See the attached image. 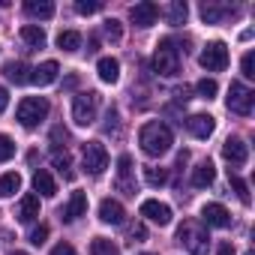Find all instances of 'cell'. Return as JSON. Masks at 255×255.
I'll use <instances>...</instances> for the list:
<instances>
[{
  "label": "cell",
  "mask_w": 255,
  "mask_h": 255,
  "mask_svg": "<svg viewBox=\"0 0 255 255\" xmlns=\"http://www.w3.org/2000/svg\"><path fill=\"white\" fill-rule=\"evenodd\" d=\"M138 144H141V150H144L147 156H162V153H168V150H171L174 135H171V129H168L165 123L150 120V123H144V126H141V132H138Z\"/></svg>",
  "instance_id": "cell-1"
},
{
  "label": "cell",
  "mask_w": 255,
  "mask_h": 255,
  "mask_svg": "<svg viewBox=\"0 0 255 255\" xmlns=\"http://www.w3.org/2000/svg\"><path fill=\"white\" fill-rule=\"evenodd\" d=\"M153 69L165 78H174L180 72V48L174 39H162L156 45V54H153Z\"/></svg>",
  "instance_id": "cell-2"
},
{
  "label": "cell",
  "mask_w": 255,
  "mask_h": 255,
  "mask_svg": "<svg viewBox=\"0 0 255 255\" xmlns=\"http://www.w3.org/2000/svg\"><path fill=\"white\" fill-rule=\"evenodd\" d=\"M15 117H18L21 126L33 129V126H39V123L48 117V99H45V96H27V99H21Z\"/></svg>",
  "instance_id": "cell-3"
},
{
  "label": "cell",
  "mask_w": 255,
  "mask_h": 255,
  "mask_svg": "<svg viewBox=\"0 0 255 255\" xmlns=\"http://www.w3.org/2000/svg\"><path fill=\"white\" fill-rule=\"evenodd\" d=\"M177 240L192 252V255H207V249H210V237H207V231L198 225V222H183L180 228H177Z\"/></svg>",
  "instance_id": "cell-4"
},
{
  "label": "cell",
  "mask_w": 255,
  "mask_h": 255,
  "mask_svg": "<svg viewBox=\"0 0 255 255\" xmlns=\"http://www.w3.org/2000/svg\"><path fill=\"white\" fill-rule=\"evenodd\" d=\"M96 111H99V93L96 90H84L72 99V120L78 126H90L96 120Z\"/></svg>",
  "instance_id": "cell-5"
},
{
  "label": "cell",
  "mask_w": 255,
  "mask_h": 255,
  "mask_svg": "<svg viewBox=\"0 0 255 255\" xmlns=\"http://www.w3.org/2000/svg\"><path fill=\"white\" fill-rule=\"evenodd\" d=\"M252 102H255V93L243 84V81H231V87H228V96H225V105H228V111H234V114H240V117H246V114H252Z\"/></svg>",
  "instance_id": "cell-6"
},
{
  "label": "cell",
  "mask_w": 255,
  "mask_h": 255,
  "mask_svg": "<svg viewBox=\"0 0 255 255\" xmlns=\"http://www.w3.org/2000/svg\"><path fill=\"white\" fill-rule=\"evenodd\" d=\"M198 63H201L207 72H222V69L228 66V45H225L222 39L207 42L204 51H201V57H198Z\"/></svg>",
  "instance_id": "cell-7"
},
{
  "label": "cell",
  "mask_w": 255,
  "mask_h": 255,
  "mask_svg": "<svg viewBox=\"0 0 255 255\" xmlns=\"http://www.w3.org/2000/svg\"><path fill=\"white\" fill-rule=\"evenodd\" d=\"M81 162H84V171H87V174L99 177V174L108 168V150H105V144L87 141V144H84V153H81Z\"/></svg>",
  "instance_id": "cell-8"
},
{
  "label": "cell",
  "mask_w": 255,
  "mask_h": 255,
  "mask_svg": "<svg viewBox=\"0 0 255 255\" xmlns=\"http://www.w3.org/2000/svg\"><path fill=\"white\" fill-rule=\"evenodd\" d=\"M129 18H132L135 27H150V24H156V18H159V6L150 3V0H144V3H135V6L129 9Z\"/></svg>",
  "instance_id": "cell-9"
},
{
  "label": "cell",
  "mask_w": 255,
  "mask_h": 255,
  "mask_svg": "<svg viewBox=\"0 0 255 255\" xmlns=\"http://www.w3.org/2000/svg\"><path fill=\"white\" fill-rule=\"evenodd\" d=\"M222 156L231 162V165H246L249 162V147H246V141L243 138H228L225 144H222Z\"/></svg>",
  "instance_id": "cell-10"
},
{
  "label": "cell",
  "mask_w": 255,
  "mask_h": 255,
  "mask_svg": "<svg viewBox=\"0 0 255 255\" xmlns=\"http://www.w3.org/2000/svg\"><path fill=\"white\" fill-rule=\"evenodd\" d=\"M141 216H147V219L156 222V225H168V222H171V207H168L165 201L147 198V201L141 204Z\"/></svg>",
  "instance_id": "cell-11"
},
{
  "label": "cell",
  "mask_w": 255,
  "mask_h": 255,
  "mask_svg": "<svg viewBox=\"0 0 255 255\" xmlns=\"http://www.w3.org/2000/svg\"><path fill=\"white\" fill-rule=\"evenodd\" d=\"M201 219L207 225H213V228H228L231 225V213L225 210V204H216V201H210V204L201 207Z\"/></svg>",
  "instance_id": "cell-12"
},
{
  "label": "cell",
  "mask_w": 255,
  "mask_h": 255,
  "mask_svg": "<svg viewBox=\"0 0 255 255\" xmlns=\"http://www.w3.org/2000/svg\"><path fill=\"white\" fill-rule=\"evenodd\" d=\"M186 129L195 138H210L213 129H216V120L210 114H192V117H186Z\"/></svg>",
  "instance_id": "cell-13"
},
{
  "label": "cell",
  "mask_w": 255,
  "mask_h": 255,
  "mask_svg": "<svg viewBox=\"0 0 255 255\" xmlns=\"http://www.w3.org/2000/svg\"><path fill=\"white\" fill-rule=\"evenodd\" d=\"M99 219L108 222V225H123L126 210H123L120 201H114V198H102V204H99Z\"/></svg>",
  "instance_id": "cell-14"
},
{
  "label": "cell",
  "mask_w": 255,
  "mask_h": 255,
  "mask_svg": "<svg viewBox=\"0 0 255 255\" xmlns=\"http://www.w3.org/2000/svg\"><path fill=\"white\" fill-rule=\"evenodd\" d=\"M129 177H132V156H129V153H123V156L117 159V186H120L123 192L135 195V183H132Z\"/></svg>",
  "instance_id": "cell-15"
},
{
  "label": "cell",
  "mask_w": 255,
  "mask_h": 255,
  "mask_svg": "<svg viewBox=\"0 0 255 255\" xmlns=\"http://www.w3.org/2000/svg\"><path fill=\"white\" fill-rule=\"evenodd\" d=\"M57 72H60V66H57L54 60H45V63H39V66L30 69V84L45 87V84H51V81L57 78Z\"/></svg>",
  "instance_id": "cell-16"
},
{
  "label": "cell",
  "mask_w": 255,
  "mask_h": 255,
  "mask_svg": "<svg viewBox=\"0 0 255 255\" xmlns=\"http://www.w3.org/2000/svg\"><path fill=\"white\" fill-rule=\"evenodd\" d=\"M213 180H216V168H213V162H210V159L192 168V177H189V183H192L195 189H207Z\"/></svg>",
  "instance_id": "cell-17"
},
{
  "label": "cell",
  "mask_w": 255,
  "mask_h": 255,
  "mask_svg": "<svg viewBox=\"0 0 255 255\" xmlns=\"http://www.w3.org/2000/svg\"><path fill=\"white\" fill-rule=\"evenodd\" d=\"M84 213H87V195H84V192H72V198H69V204L63 207L60 219H63V222H75V219L84 216Z\"/></svg>",
  "instance_id": "cell-18"
},
{
  "label": "cell",
  "mask_w": 255,
  "mask_h": 255,
  "mask_svg": "<svg viewBox=\"0 0 255 255\" xmlns=\"http://www.w3.org/2000/svg\"><path fill=\"white\" fill-rule=\"evenodd\" d=\"M96 72H99V78H102L105 84H114V81L120 78V60H117V57H99Z\"/></svg>",
  "instance_id": "cell-19"
},
{
  "label": "cell",
  "mask_w": 255,
  "mask_h": 255,
  "mask_svg": "<svg viewBox=\"0 0 255 255\" xmlns=\"http://www.w3.org/2000/svg\"><path fill=\"white\" fill-rule=\"evenodd\" d=\"M33 189H36L42 198H54V195H57V183H54V177H51L45 168H39V171L33 174Z\"/></svg>",
  "instance_id": "cell-20"
},
{
  "label": "cell",
  "mask_w": 255,
  "mask_h": 255,
  "mask_svg": "<svg viewBox=\"0 0 255 255\" xmlns=\"http://www.w3.org/2000/svg\"><path fill=\"white\" fill-rule=\"evenodd\" d=\"M3 75H6L12 84H27V81H30V66L21 63V60H12V63L3 66Z\"/></svg>",
  "instance_id": "cell-21"
},
{
  "label": "cell",
  "mask_w": 255,
  "mask_h": 255,
  "mask_svg": "<svg viewBox=\"0 0 255 255\" xmlns=\"http://www.w3.org/2000/svg\"><path fill=\"white\" fill-rule=\"evenodd\" d=\"M24 12L30 15V18H51L54 15V3H48V0H27L24 3Z\"/></svg>",
  "instance_id": "cell-22"
},
{
  "label": "cell",
  "mask_w": 255,
  "mask_h": 255,
  "mask_svg": "<svg viewBox=\"0 0 255 255\" xmlns=\"http://www.w3.org/2000/svg\"><path fill=\"white\" fill-rule=\"evenodd\" d=\"M39 216V195H24L18 204V219L21 222H33Z\"/></svg>",
  "instance_id": "cell-23"
},
{
  "label": "cell",
  "mask_w": 255,
  "mask_h": 255,
  "mask_svg": "<svg viewBox=\"0 0 255 255\" xmlns=\"http://www.w3.org/2000/svg\"><path fill=\"white\" fill-rule=\"evenodd\" d=\"M18 189H21V177H18L15 171L0 174V198H12Z\"/></svg>",
  "instance_id": "cell-24"
},
{
  "label": "cell",
  "mask_w": 255,
  "mask_h": 255,
  "mask_svg": "<svg viewBox=\"0 0 255 255\" xmlns=\"http://www.w3.org/2000/svg\"><path fill=\"white\" fill-rule=\"evenodd\" d=\"M21 39H24L27 45H33V48H42V45H45V30L36 27V24H24V27H21Z\"/></svg>",
  "instance_id": "cell-25"
},
{
  "label": "cell",
  "mask_w": 255,
  "mask_h": 255,
  "mask_svg": "<svg viewBox=\"0 0 255 255\" xmlns=\"http://www.w3.org/2000/svg\"><path fill=\"white\" fill-rule=\"evenodd\" d=\"M57 48H60V51H78V48H81V33H78V30H60Z\"/></svg>",
  "instance_id": "cell-26"
},
{
  "label": "cell",
  "mask_w": 255,
  "mask_h": 255,
  "mask_svg": "<svg viewBox=\"0 0 255 255\" xmlns=\"http://www.w3.org/2000/svg\"><path fill=\"white\" fill-rule=\"evenodd\" d=\"M225 15H234V9H228V6H210V3L201 6V18H204L207 24H216V21H222Z\"/></svg>",
  "instance_id": "cell-27"
},
{
  "label": "cell",
  "mask_w": 255,
  "mask_h": 255,
  "mask_svg": "<svg viewBox=\"0 0 255 255\" xmlns=\"http://www.w3.org/2000/svg\"><path fill=\"white\" fill-rule=\"evenodd\" d=\"M165 15H168V24H174V27H180L183 21H186V15H189V9H186V3H180V0H174V3L165 9Z\"/></svg>",
  "instance_id": "cell-28"
},
{
  "label": "cell",
  "mask_w": 255,
  "mask_h": 255,
  "mask_svg": "<svg viewBox=\"0 0 255 255\" xmlns=\"http://www.w3.org/2000/svg\"><path fill=\"white\" fill-rule=\"evenodd\" d=\"M144 183H147V186H165V183H168V171L147 165V168H144Z\"/></svg>",
  "instance_id": "cell-29"
},
{
  "label": "cell",
  "mask_w": 255,
  "mask_h": 255,
  "mask_svg": "<svg viewBox=\"0 0 255 255\" xmlns=\"http://www.w3.org/2000/svg\"><path fill=\"white\" fill-rule=\"evenodd\" d=\"M90 255H120V249H117L111 240H105V237H96V240L90 243Z\"/></svg>",
  "instance_id": "cell-30"
},
{
  "label": "cell",
  "mask_w": 255,
  "mask_h": 255,
  "mask_svg": "<svg viewBox=\"0 0 255 255\" xmlns=\"http://www.w3.org/2000/svg\"><path fill=\"white\" fill-rule=\"evenodd\" d=\"M51 162H54V168H57L66 180H72V171H69V153H66V150H63V153L54 150V153H51Z\"/></svg>",
  "instance_id": "cell-31"
},
{
  "label": "cell",
  "mask_w": 255,
  "mask_h": 255,
  "mask_svg": "<svg viewBox=\"0 0 255 255\" xmlns=\"http://www.w3.org/2000/svg\"><path fill=\"white\" fill-rule=\"evenodd\" d=\"M228 183H231V189L237 192V198H240V201L249 207V201H252V198H249V186H246V183H243L237 174H231V171H228Z\"/></svg>",
  "instance_id": "cell-32"
},
{
  "label": "cell",
  "mask_w": 255,
  "mask_h": 255,
  "mask_svg": "<svg viewBox=\"0 0 255 255\" xmlns=\"http://www.w3.org/2000/svg\"><path fill=\"white\" fill-rule=\"evenodd\" d=\"M195 90H198V93H201L204 99H213V96L219 93V84H216L213 78H201V81L195 84Z\"/></svg>",
  "instance_id": "cell-33"
},
{
  "label": "cell",
  "mask_w": 255,
  "mask_h": 255,
  "mask_svg": "<svg viewBox=\"0 0 255 255\" xmlns=\"http://www.w3.org/2000/svg\"><path fill=\"white\" fill-rule=\"evenodd\" d=\"M12 156H15V141H12L9 135L0 132V162H6V159H12Z\"/></svg>",
  "instance_id": "cell-34"
},
{
  "label": "cell",
  "mask_w": 255,
  "mask_h": 255,
  "mask_svg": "<svg viewBox=\"0 0 255 255\" xmlns=\"http://www.w3.org/2000/svg\"><path fill=\"white\" fill-rule=\"evenodd\" d=\"M99 9H102L99 0H78V3H75V12H78V15H93V12H99Z\"/></svg>",
  "instance_id": "cell-35"
},
{
  "label": "cell",
  "mask_w": 255,
  "mask_h": 255,
  "mask_svg": "<svg viewBox=\"0 0 255 255\" xmlns=\"http://www.w3.org/2000/svg\"><path fill=\"white\" fill-rule=\"evenodd\" d=\"M105 36H108L111 42H120L123 27H120V21H117V18H108V21H105Z\"/></svg>",
  "instance_id": "cell-36"
},
{
  "label": "cell",
  "mask_w": 255,
  "mask_h": 255,
  "mask_svg": "<svg viewBox=\"0 0 255 255\" xmlns=\"http://www.w3.org/2000/svg\"><path fill=\"white\" fill-rule=\"evenodd\" d=\"M240 69H243V78H255V54H252V51H246V54H243Z\"/></svg>",
  "instance_id": "cell-37"
},
{
  "label": "cell",
  "mask_w": 255,
  "mask_h": 255,
  "mask_svg": "<svg viewBox=\"0 0 255 255\" xmlns=\"http://www.w3.org/2000/svg\"><path fill=\"white\" fill-rule=\"evenodd\" d=\"M45 240H48V225H36V228L30 231V243H33V246H42Z\"/></svg>",
  "instance_id": "cell-38"
},
{
  "label": "cell",
  "mask_w": 255,
  "mask_h": 255,
  "mask_svg": "<svg viewBox=\"0 0 255 255\" xmlns=\"http://www.w3.org/2000/svg\"><path fill=\"white\" fill-rule=\"evenodd\" d=\"M129 237H132V240H144V237H147V228H144V225H132V228H129Z\"/></svg>",
  "instance_id": "cell-39"
},
{
  "label": "cell",
  "mask_w": 255,
  "mask_h": 255,
  "mask_svg": "<svg viewBox=\"0 0 255 255\" xmlns=\"http://www.w3.org/2000/svg\"><path fill=\"white\" fill-rule=\"evenodd\" d=\"M51 255H75V249H72L69 243H57V246L51 249Z\"/></svg>",
  "instance_id": "cell-40"
},
{
  "label": "cell",
  "mask_w": 255,
  "mask_h": 255,
  "mask_svg": "<svg viewBox=\"0 0 255 255\" xmlns=\"http://www.w3.org/2000/svg\"><path fill=\"white\" fill-rule=\"evenodd\" d=\"M6 105H9V93H6V87H0V114L6 111Z\"/></svg>",
  "instance_id": "cell-41"
},
{
  "label": "cell",
  "mask_w": 255,
  "mask_h": 255,
  "mask_svg": "<svg viewBox=\"0 0 255 255\" xmlns=\"http://www.w3.org/2000/svg\"><path fill=\"white\" fill-rule=\"evenodd\" d=\"M219 255H234V246H231V243H222V246H219Z\"/></svg>",
  "instance_id": "cell-42"
},
{
  "label": "cell",
  "mask_w": 255,
  "mask_h": 255,
  "mask_svg": "<svg viewBox=\"0 0 255 255\" xmlns=\"http://www.w3.org/2000/svg\"><path fill=\"white\" fill-rule=\"evenodd\" d=\"M9 255H27V252H9Z\"/></svg>",
  "instance_id": "cell-43"
},
{
  "label": "cell",
  "mask_w": 255,
  "mask_h": 255,
  "mask_svg": "<svg viewBox=\"0 0 255 255\" xmlns=\"http://www.w3.org/2000/svg\"><path fill=\"white\" fill-rule=\"evenodd\" d=\"M246 255H255V252H246Z\"/></svg>",
  "instance_id": "cell-44"
},
{
  "label": "cell",
  "mask_w": 255,
  "mask_h": 255,
  "mask_svg": "<svg viewBox=\"0 0 255 255\" xmlns=\"http://www.w3.org/2000/svg\"><path fill=\"white\" fill-rule=\"evenodd\" d=\"M141 255H150V252H141Z\"/></svg>",
  "instance_id": "cell-45"
}]
</instances>
